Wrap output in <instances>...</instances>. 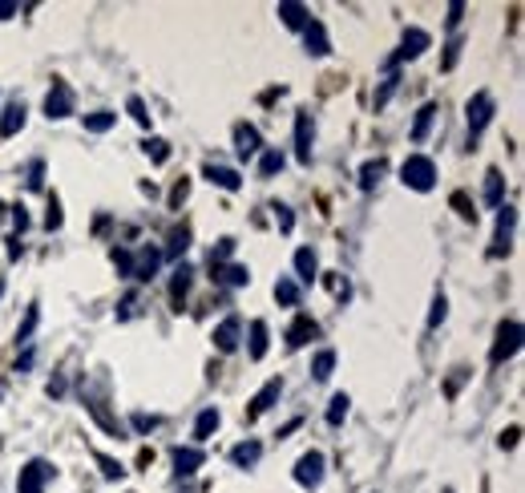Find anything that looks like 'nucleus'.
Here are the masks:
<instances>
[{
  "mask_svg": "<svg viewBox=\"0 0 525 493\" xmlns=\"http://www.w3.org/2000/svg\"><path fill=\"white\" fill-rule=\"evenodd\" d=\"M234 154H239L242 162H247V158H255V154H262V138H259L255 126H247V122L234 126Z\"/></svg>",
  "mask_w": 525,
  "mask_h": 493,
  "instance_id": "nucleus-10",
  "label": "nucleus"
},
{
  "mask_svg": "<svg viewBox=\"0 0 525 493\" xmlns=\"http://www.w3.org/2000/svg\"><path fill=\"white\" fill-rule=\"evenodd\" d=\"M275 300L283 303V308H295V303H299V283H295V279L279 275V283H275Z\"/></svg>",
  "mask_w": 525,
  "mask_h": 493,
  "instance_id": "nucleus-31",
  "label": "nucleus"
},
{
  "mask_svg": "<svg viewBox=\"0 0 525 493\" xmlns=\"http://www.w3.org/2000/svg\"><path fill=\"white\" fill-rule=\"evenodd\" d=\"M214 279H219V283H227V287H247L251 283V272L242 263H231V267H214Z\"/></svg>",
  "mask_w": 525,
  "mask_h": 493,
  "instance_id": "nucleus-26",
  "label": "nucleus"
},
{
  "mask_svg": "<svg viewBox=\"0 0 525 493\" xmlns=\"http://www.w3.org/2000/svg\"><path fill=\"white\" fill-rule=\"evenodd\" d=\"M324 469H327L324 453L312 449V453H304V457L295 461V481H299L304 489H320V486H324Z\"/></svg>",
  "mask_w": 525,
  "mask_h": 493,
  "instance_id": "nucleus-4",
  "label": "nucleus"
},
{
  "mask_svg": "<svg viewBox=\"0 0 525 493\" xmlns=\"http://www.w3.org/2000/svg\"><path fill=\"white\" fill-rule=\"evenodd\" d=\"M461 49H465V36H453V41L445 45V61H440V69H453V65L461 61Z\"/></svg>",
  "mask_w": 525,
  "mask_h": 493,
  "instance_id": "nucleus-37",
  "label": "nucleus"
},
{
  "mask_svg": "<svg viewBox=\"0 0 525 493\" xmlns=\"http://www.w3.org/2000/svg\"><path fill=\"white\" fill-rule=\"evenodd\" d=\"M186 190H190V182H186V179H182V182H178V186H174V194H170V207H182Z\"/></svg>",
  "mask_w": 525,
  "mask_h": 493,
  "instance_id": "nucleus-51",
  "label": "nucleus"
},
{
  "mask_svg": "<svg viewBox=\"0 0 525 493\" xmlns=\"http://www.w3.org/2000/svg\"><path fill=\"white\" fill-rule=\"evenodd\" d=\"M295 275H299V283H312V279L320 275V259H315L312 247H299L295 251Z\"/></svg>",
  "mask_w": 525,
  "mask_h": 493,
  "instance_id": "nucleus-19",
  "label": "nucleus"
},
{
  "mask_svg": "<svg viewBox=\"0 0 525 493\" xmlns=\"http://www.w3.org/2000/svg\"><path fill=\"white\" fill-rule=\"evenodd\" d=\"M219 425H222V413H219V408H202L199 421H194V441H206L211 433H219Z\"/></svg>",
  "mask_w": 525,
  "mask_h": 493,
  "instance_id": "nucleus-23",
  "label": "nucleus"
},
{
  "mask_svg": "<svg viewBox=\"0 0 525 493\" xmlns=\"http://www.w3.org/2000/svg\"><path fill=\"white\" fill-rule=\"evenodd\" d=\"M190 279H194L190 263H178V267H174V279H170V300H174V303H182V295L190 292Z\"/></svg>",
  "mask_w": 525,
  "mask_h": 493,
  "instance_id": "nucleus-25",
  "label": "nucleus"
},
{
  "mask_svg": "<svg viewBox=\"0 0 525 493\" xmlns=\"http://www.w3.org/2000/svg\"><path fill=\"white\" fill-rule=\"evenodd\" d=\"M433 118H437V106H433V101H425V106L417 109V122H412V142H425L428 129H433Z\"/></svg>",
  "mask_w": 525,
  "mask_h": 493,
  "instance_id": "nucleus-24",
  "label": "nucleus"
},
{
  "mask_svg": "<svg viewBox=\"0 0 525 493\" xmlns=\"http://www.w3.org/2000/svg\"><path fill=\"white\" fill-rule=\"evenodd\" d=\"M25 368H33V348H25L21 360H16V372H25Z\"/></svg>",
  "mask_w": 525,
  "mask_h": 493,
  "instance_id": "nucleus-55",
  "label": "nucleus"
},
{
  "mask_svg": "<svg viewBox=\"0 0 525 493\" xmlns=\"http://www.w3.org/2000/svg\"><path fill=\"white\" fill-rule=\"evenodd\" d=\"M61 222H65V215H61V199L53 194V199H49V215H45V227H49V231H61Z\"/></svg>",
  "mask_w": 525,
  "mask_h": 493,
  "instance_id": "nucleus-45",
  "label": "nucleus"
},
{
  "mask_svg": "<svg viewBox=\"0 0 525 493\" xmlns=\"http://www.w3.org/2000/svg\"><path fill=\"white\" fill-rule=\"evenodd\" d=\"M126 109H129V118H134L138 126L149 129V109H146V101H142V98H129V101H126Z\"/></svg>",
  "mask_w": 525,
  "mask_h": 493,
  "instance_id": "nucleus-38",
  "label": "nucleus"
},
{
  "mask_svg": "<svg viewBox=\"0 0 525 493\" xmlns=\"http://www.w3.org/2000/svg\"><path fill=\"white\" fill-rule=\"evenodd\" d=\"M485 207H493V211L505 207V174L497 170V166L485 170Z\"/></svg>",
  "mask_w": 525,
  "mask_h": 493,
  "instance_id": "nucleus-17",
  "label": "nucleus"
},
{
  "mask_svg": "<svg viewBox=\"0 0 525 493\" xmlns=\"http://www.w3.org/2000/svg\"><path fill=\"white\" fill-rule=\"evenodd\" d=\"M65 393V380L57 376V380H49V396H61Z\"/></svg>",
  "mask_w": 525,
  "mask_h": 493,
  "instance_id": "nucleus-57",
  "label": "nucleus"
},
{
  "mask_svg": "<svg viewBox=\"0 0 525 493\" xmlns=\"http://www.w3.org/2000/svg\"><path fill=\"white\" fill-rule=\"evenodd\" d=\"M448 493H453V489H448Z\"/></svg>",
  "mask_w": 525,
  "mask_h": 493,
  "instance_id": "nucleus-59",
  "label": "nucleus"
},
{
  "mask_svg": "<svg viewBox=\"0 0 525 493\" xmlns=\"http://www.w3.org/2000/svg\"><path fill=\"white\" fill-rule=\"evenodd\" d=\"M304 41H307V53H312V57H327V53H332V36H327L324 21H315V16L304 29Z\"/></svg>",
  "mask_w": 525,
  "mask_h": 493,
  "instance_id": "nucleus-15",
  "label": "nucleus"
},
{
  "mask_svg": "<svg viewBox=\"0 0 525 493\" xmlns=\"http://www.w3.org/2000/svg\"><path fill=\"white\" fill-rule=\"evenodd\" d=\"M186 247H190V227H174V231H170V247H166V255L178 259Z\"/></svg>",
  "mask_w": 525,
  "mask_h": 493,
  "instance_id": "nucleus-36",
  "label": "nucleus"
},
{
  "mask_svg": "<svg viewBox=\"0 0 525 493\" xmlns=\"http://www.w3.org/2000/svg\"><path fill=\"white\" fill-rule=\"evenodd\" d=\"M428 45H433V36H428L425 29H408V33H405V41H400V53H396L392 61H417L420 53L428 49Z\"/></svg>",
  "mask_w": 525,
  "mask_h": 493,
  "instance_id": "nucleus-14",
  "label": "nucleus"
},
{
  "mask_svg": "<svg viewBox=\"0 0 525 493\" xmlns=\"http://www.w3.org/2000/svg\"><path fill=\"white\" fill-rule=\"evenodd\" d=\"M513 222H518V211H513V207H501V215H497V235H493V247H489V259L510 255V243H513Z\"/></svg>",
  "mask_w": 525,
  "mask_h": 493,
  "instance_id": "nucleus-7",
  "label": "nucleus"
},
{
  "mask_svg": "<svg viewBox=\"0 0 525 493\" xmlns=\"http://www.w3.org/2000/svg\"><path fill=\"white\" fill-rule=\"evenodd\" d=\"M114 267H118V275L134 279V255H129L126 247H114Z\"/></svg>",
  "mask_w": 525,
  "mask_h": 493,
  "instance_id": "nucleus-39",
  "label": "nucleus"
},
{
  "mask_svg": "<svg viewBox=\"0 0 525 493\" xmlns=\"http://www.w3.org/2000/svg\"><path fill=\"white\" fill-rule=\"evenodd\" d=\"M384 170H388V162H384V158H372V162H364V166H360V186H364V190H372V186L384 179Z\"/></svg>",
  "mask_w": 525,
  "mask_h": 493,
  "instance_id": "nucleus-29",
  "label": "nucleus"
},
{
  "mask_svg": "<svg viewBox=\"0 0 525 493\" xmlns=\"http://www.w3.org/2000/svg\"><path fill=\"white\" fill-rule=\"evenodd\" d=\"M36 320H41V308H36V303H29V312H25V324L16 328V344H25V348H29V344H33V332H36Z\"/></svg>",
  "mask_w": 525,
  "mask_h": 493,
  "instance_id": "nucleus-32",
  "label": "nucleus"
},
{
  "mask_svg": "<svg viewBox=\"0 0 525 493\" xmlns=\"http://www.w3.org/2000/svg\"><path fill=\"white\" fill-rule=\"evenodd\" d=\"M247 348H251V360H262V356H267V320H255V324H251V344H247Z\"/></svg>",
  "mask_w": 525,
  "mask_h": 493,
  "instance_id": "nucleus-27",
  "label": "nucleus"
},
{
  "mask_svg": "<svg viewBox=\"0 0 525 493\" xmlns=\"http://www.w3.org/2000/svg\"><path fill=\"white\" fill-rule=\"evenodd\" d=\"M53 478V465L33 457L29 465H21V478H16V493H45V486H49Z\"/></svg>",
  "mask_w": 525,
  "mask_h": 493,
  "instance_id": "nucleus-3",
  "label": "nucleus"
},
{
  "mask_svg": "<svg viewBox=\"0 0 525 493\" xmlns=\"http://www.w3.org/2000/svg\"><path fill=\"white\" fill-rule=\"evenodd\" d=\"M0 295H5V283H0Z\"/></svg>",
  "mask_w": 525,
  "mask_h": 493,
  "instance_id": "nucleus-58",
  "label": "nucleus"
},
{
  "mask_svg": "<svg viewBox=\"0 0 525 493\" xmlns=\"http://www.w3.org/2000/svg\"><path fill=\"white\" fill-rule=\"evenodd\" d=\"M134 429H138V433H149V429H158V416H146V413H138V416H134Z\"/></svg>",
  "mask_w": 525,
  "mask_h": 493,
  "instance_id": "nucleus-48",
  "label": "nucleus"
},
{
  "mask_svg": "<svg viewBox=\"0 0 525 493\" xmlns=\"http://www.w3.org/2000/svg\"><path fill=\"white\" fill-rule=\"evenodd\" d=\"M259 457H262V445L259 441H239L231 449V465H234V469H251Z\"/></svg>",
  "mask_w": 525,
  "mask_h": 493,
  "instance_id": "nucleus-20",
  "label": "nucleus"
},
{
  "mask_svg": "<svg viewBox=\"0 0 525 493\" xmlns=\"http://www.w3.org/2000/svg\"><path fill=\"white\" fill-rule=\"evenodd\" d=\"M332 372H335V352L320 348V352H315V360H312V376L315 380H332Z\"/></svg>",
  "mask_w": 525,
  "mask_h": 493,
  "instance_id": "nucleus-28",
  "label": "nucleus"
},
{
  "mask_svg": "<svg viewBox=\"0 0 525 493\" xmlns=\"http://www.w3.org/2000/svg\"><path fill=\"white\" fill-rule=\"evenodd\" d=\"M279 21H283L287 29H299V33H304L307 25H312V8H307V5H295V0H283V5H279Z\"/></svg>",
  "mask_w": 525,
  "mask_h": 493,
  "instance_id": "nucleus-16",
  "label": "nucleus"
},
{
  "mask_svg": "<svg viewBox=\"0 0 525 493\" xmlns=\"http://www.w3.org/2000/svg\"><path fill=\"white\" fill-rule=\"evenodd\" d=\"M348 408H352V396H348V393H335L332 405H327V425H344Z\"/></svg>",
  "mask_w": 525,
  "mask_h": 493,
  "instance_id": "nucleus-33",
  "label": "nucleus"
},
{
  "mask_svg": "<svg viewBox=\"0 0 525 493\" xmlns=\"http://www.w3.org/2000/svg\"><path fill=\"white\" fill-rule=\"evenodd\" d=\"M400 182L408 186V190H433L437 186V162L428 154H408L405 166H400Z\"/></svg>",
  "mask_w": 525,
  "mask_h": 493,
  "instance_id": "nucleus-1",
  "label": "nucleus"
},
{
  "mask_svg": "<svg viewBox=\"0 0 525 493\" xmlns=\"http://www.w3.org/2000/svg\"><path fill=\"white\" fill-rule=\"evenodd\" d=\"M118 126V114L114 109H98V114H86V129L89 134H106V129Z\"/></svg>",
  "mask_w": 525,
  "mask_h": 493,
  "instance_id": "nucleus-30",
  "label": "nucleus"
},
{
  "mask_svg": "<svg viewBox=\"0 0 525 493\" xmlns=\"http://www.w3.org/2000/svg\"><path fill=\"white\" fill-rule=\"evenodd\" d=\"M239 336H242V320H239V315H227V320L214 328L211 340H214V348H219V352H234V348H239Z\"/></svg>",
  "mask_w": 525,
  "mask_h": 493,
  "instance_id": "nucleus-12",
  "label": "nucleus"
},
{
  "mask_svg": "<svg viewBox=\"0 0 525 493\" xmlns=\"http://www.w3.org/2000/svg\"><path fill=\"white\" fill-rule=\"evenodd\" d=\"M13 222H16V235L29 227V215H25V207H13Z\"/></svg>",
  "mask_w": 525,
  "mask_h": 493,
  "instance_id": "nucleus-52",
  "label": "nucleus"
},
{
  "mask_svg": "<svg viewBox=\"0 0 525 493\" xmlns=\"http://www.w3.org/2000/svg\"><path fill=\"white\" fill-rule=\"evenodd\" d=\"M234 255V239H219V247L211 251V267H222Z\"/></svg>",
  "mask_w": 525,
  "mask_h": 493,
  "instance_id": "nucleus-41",
  "label": "nucleus"
},
{
  "mask_svg": "<svg viewBox=\"0 0 525 493\" xmlns=\"http://www.w3.org/2000/svg\"><path fill=\"white\" fill-rule=\"evenodd\" d=\"M279 393H283V380H279V376H275V380H267V385H262V388H259V393H255V396H251V408H247V421H259V416H262V413H267V408H271V405H275V401H279Z\"/></svg>",
  "mask_w": 525,
  "mask_h": 493,
  "instance_id": "nucleus-8",
  "label": "nucleus"
},
{
  "mask_svg": "<svg viewBox=\"0 0 525 493\" xmlns=\"http://www.w3.org/2000/svg\"><path fill=\"white\" fill-rule=\"evenodd\" d=\"M202 449H182V445H178L174 449V469H178V478H190L194 469H202Z\"/></svg>",
  "mask_w": 525,
  "mask_h": 493,
  "instance_id": "nucleus-21",
  "label": "nucleus"
},
{
  "mask_svg": "<svg viewBox=\"0 0 525 493\" xmlns=\"http://www.w3.org/2000/svg\"><path fill=\"white\" fill-rule=\"evenodd\" d=\"M396 86H400V77H396V73H392V77H384V86H380L376 98H372V106H376V109L388 106V98H392V93H396Z\"/></svg>",
  "mask_w": 525,
  "mask_h": 493,
  "instance_id": "nucleus-40",
  "label": "nucleus"
},
{
  "mask_svg": "<svg viewBox=\"0 0 525 493\" xmlns=\"http://www.w3.org/2000/svg\"><path fill=\"white\" fill-rule=\"evenodd\" d=\"M146 154L154 158V162H166V158H170V142H162V138H149V142H146Z\"/></svg>",
  "mask_w": 525,
  "mask_h": 493,
  "instance_id": "nucleus-44",
  "label": "nucleus"
},
{
  "mask_svg": "<svg viewBox=\"0 0 525 493\" xmlns=\"http://www.w3.org/2000/svg\"><path fill=\"white\" fill-rule=\"evenodd\" d=\"M453 207H457V215H461L465 222H477V211H473V202H468V194L457 190L453 194Z\"/></svg>",
  "mask_w": 525,
  "mask_h": 493,
  "instance_id": "nucleus-42",
  "label": "nucleus"
},
{
  "mask_svg": "<svg viewBox=\"0 0 525 493\" xmlns=\"http://www.w3.org/2000/svg\"><path fill=\"white\" fill-rule=\"evenodd\" d=\"M45 114L49 118H69L73 114V93L65 81H53V89L45 93Z\"/></svg>",
  "mask_w": 525,
  "mask_h": 493,
  "instance_id": "nucleus-9",
  "label": "nucleus"
},
{
  "mask_svg": "<svg viewBox=\"0 0 525 493\" xmlns=\"http://www.w3.org/2000/svg\"><path fill=\"white\" fill-rule=\"evenodd\" d=\"M45 186V162H33L29 166V190H41Z\"/></svg>",
  "mask_w": 525,
  "mask_h": 493,
  "instance_id": "nucleus-47",
  "label": "nucleus"
},
{
  "mask_svg": "<svg viewBox=\"0 0 525 493\" xmlns=\"http://www.w3.org/2000/svg\"><path fill=\"white\" fill-rule=\"evenodd\" d=\"M521 348V324L518 320H501L497 324V340L489 348V365H505V360H513Z\"/></svg>",
  "mask_w": 525,
  "mask_h": 493,
  "instance_id": "nucleus-2",
  "label": "nucleus"
},
{
  "mask_svg": "<svg viewBox=\"0 0 525 493\" xmlns=\"http://www.w3.org/2000/svg\"><path fill=\"white\" fill-rule=\"evenodd\" d=\"M315 336H320V324H315L307 312H299L295 324L287 328V348H304V344H312Z\"/></svg>",
  "mask_w": 525,
  "mask_h": 493,
  "instance_id": "nucleus-11",
  "label": "nucleus"
},
{
  "mask_svg": "<svg viewBox=\"0 0 525 493\" xmlns=\"http://www.w3.org/2000/svg\"><path fill=\"white\" fill-rule=\"evenodd\" d=\"M518 437H521V429H518V425H510V429L501 433V449H513V445H518Z\"/></svg>",
  "mask_w": 525,
  "mask_h": 493,
  "instance_id": "nucleus-50",
  "label": "nucleus"
},
{
  "mask_svg": "<svg viewBox=\"0 0 525 493\" xmlns=\"http://www.w3.org/2000/svg\"><path fill=\"white\" fill-rule=\"evenodd\" d=\"M25 122H29V109H25L21 101H8V106L0 109V138H13V134H21Z\"/></svg>",
  "mask_w": 525,
  "mask_h": 493,
  "instance_id": "nucleus-13",
  "label": "nucleus"
},
{
  "mask_svg": "<svg viewBox=\"0 0 525 493\" xmlns=\"http://www.w3.org/2000/svg\"><path fill=\"white\" fill-rule=\"evenodd\" d=\"M98 465H101V478H106V481H121V478H126V465L114 461L109 453H98Z\"/></svg>",
  "mask_w": 525,
  "mask_h": 493,
  "instance_id": "nucleus-35",
  "label": "nucleus"
},
{
  "mask_svg": "<svg viewBox=\"0 0 525 493\" xmlns=\"http://www.w3.org/2000/svg\"><path fill=\"white\" fill-rule=\"evenodd\" d=\"M489 118H493V98L489 93H473V98H468V106H465V122H468V134H481L485 126H489Z\"/></svg>",
  "mask_w": 525,
  "mask_h": 493,
  "instance_id": "nucleus-5",
  "label": "nucleus"
},
{
  "mask_svg": "<svg viewBox=\"0 0 525 493\" xmlns=\"http://www.w3.org/2000/svg\"><path fill=\"white\" fill-rule=\"evenodd\" d=\"M279 170H283V154H279V150H262L259 154V174H262V179H275Z\"/></svg>",
  "mask_w": 525,
  "mask_h": 493,
  "instance_id": "nucleus-34",
  "label": "nucleus"
},
{
  "mask_svg": "<svg viewBox=\"0 0 525 493\" xmlns=\"http://www.w3.org/2000/svg\"><path fill=\"white\" fill-rule=\"evenodd\" d=\"M134 308H138V295H126V300H121V308H118V320H129Z\"/></svg>",
  "mask_w": 525,
  "mask_h": 493,
  "instance_id": "nucleus-49",
  "label": "nucleus"
},
{
  "mask_svg": "<svg viewBox=\"0 0 525 493\" xmlns=\"http://www.w3.org/2000/svg\"><path fill=\"white\" fill-rule=\"evenodd\" d=\"M21 235H13V239H8V255H13V259H21Z\"/></svg>",
  "mask_w": 525,
  "mask_h": 493,
  "instance_id": "nucleus-56",
  "label": "nucleus"
},
{
  "mask_svg": "<svg viewBox=\"0 0 525 493\" xmlns=\"http://www.w3.org/2000/svg\"><path fill=\"white\" fill-rule=\"evenodd\" d=\"M445 315H448V300H445V295H437L433 312H428V328H440V324H445Z\"/></svg>",
  "mask_w": 525,
  "mask_h": 493,
  "instance_id": "nucleus-43",
  "label": "nucleus"
},
{
  "mask_svg": "<svg viewBox=\"0 0 525 493\" xmlns=\"http://www.w3.org/2000/svg\"><path fill=\"white\" fill-rule=\"evenodd\" d=\"M271 211H275V222H279V231H283V235H287V231L295 227V215H292V207H283V202H275V207H271Z\"/></svg>",
  "mask_w": 525,
  "mask_h": 493,
  "instance_id": "nucleus-46",
  "label": "nucleus"
},
{
  "mask_svg": "<svg viewBox=\"0 0 525 493\" xmlns=\"http://www.w3.org/2000/svg\"><path fill=\"white\" fill-rule=\"evenodd\" d=\"M158 267H162V251L158 247H142L134 259V279H154Z\"/></svg>",
  "mask_w": 525,
  "mask_h": 493,
  "instance_id": "nucleus-18",
  "label": "nucleus"
},
{
  "mask_svg": "<svg viewBox=\"0 0 525 493\" xmlns=\"http://www.w3.org/2000/svg\"><path fill=\"white\" fill-rule=\"evenodd\" d=\"M8 16H16V0H0V21H8Z\"/></svg>",
  "mask_w": 525,
  "mask_h": 493,
  "instance_id": "nucleus-54",
  "label": "nucleus"
},
{
  "mask_svg": "<svg viewBox=\"0 0 525 493\" xmlns=\"http://www.w3.org/2000/svg\"><path fill=\"white\" fill-rule=\"evenodd\" d=\"M206 179H211L214 186H222V190H239V186H242V179H239V170H231V166H206Z\"/></svg>",
  "mask_w": 525,
  "mask_h": 493,
  "instance_id": "nucleus-22",
  "label": "nucleus"
},
{
  "mask_svg": "<svg viewBox=\"0 0 525 493\" xmlns=\"http://www.w3.org/2000/svg\"><path fill=\"white\" fill-rule=\"evenodd\" d=\"M461 16H465V5L457 0V5H448V25H461Z\"/></svg>",
  "mask_w": 525,
  "mask_h": 493,
  "instance_id": "nucleus-53",
  "label": "nucleus"
},
{
  "mask_svg": "<svg viewBox=\"0 0 525 493\" xmlns=\"http://www.w3.org/2000/svg\"><path fill=\"white\" fill-rule=\"evenodd\" d=\"M312 142H315L312 109H299V114H295V158L304 166H312Z\"/></svg>",
  "mask_w": 525,
  "mask_h": 493,
  "instance_id": "nucleus-6",
  "label": "nucleus"
}]
</instances>
